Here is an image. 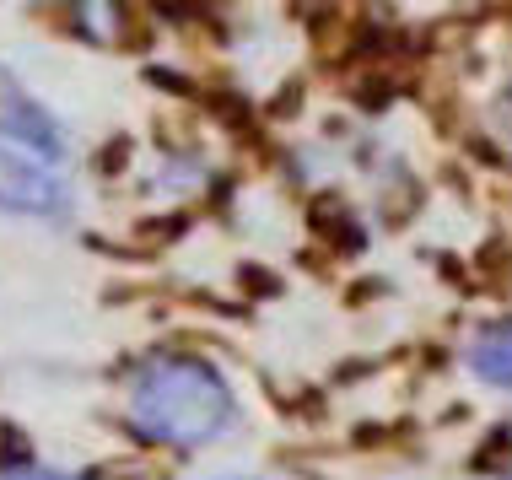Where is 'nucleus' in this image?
<instances>
[{
    "instance_id": "nucleus-1",
    "label": "nucleus",
    "mask_w": 512,
    "mask_h": 480,
    "mask_svg": "<svg viewBox=\"0 0 512 480\" xmlns=\"http://www.w3.org/2000/svg\"><path fill=\"white\" fill-rule=\"evenodd\" d=\"M238 400L205 356H157L130 383V427L162 448H205L232 432Z\"/></svg>"
},
{
    "instance_id": "nucleus-6",
    "label": "nucleus",
    "mask_w": 512,
    "mask_h": 480,
    "mask_svg": "<svg viewBox=\"0 0 512 480\" xmlns=\"http://www.w3.org/2000/svg\"><path fill=\"white\" fill-rule=\"evenodd\" d=\"M6 480H65V475H54V470H11Z\"/></svg>"
},
{
    "instance_id": "nucleus-3",
    "label": "nucleus",
    "mask_w": 512,
    "mask_h": 480,
    "mask_svg": "<svg viewBox=\"0 0 512 480\" xmlns=\"http://www.w3.org/2000/svg\"><path fill=\"white\" fill-rule=\"evenodd\" d=\"M0 141H22V146H38V152L60 157L65 152V135L60 125L44 114V103L22 87L17 76L0 65Z\"/></svg>"
},
{
    "instance_id": "nucleus-2",
    "label": "nucleus",
    "mask_w": 512,
    "mask_h": 480,
    "mask_svg": "<svg viewBox=\"0 0 512 480\" xmlns=\"http://www.w3.org/2000/svg\"><path fill=\"white\" fill-rule=\"evenodd\" d=\"M0 211L33 216V222L71 216V184L60 173V157L22 141H0Z\"/></svg>"
},
{
    "instance_id": "nucleus-4",
    "label": "nucleus",
    "mask_w": 512,
    "mask_h": 480,
    "mask_svg": "<svg viewBox=\"0 0 512 480\" xmlns=\"http://www.w3.org/2000/svg\"><path fill=\"white\" fill-rule=\"evenodd\" d=\"M469 367H475V378L496 383V389H512V319L491 324L486 335L469 346Z\"/></svg>"
},
{
    "instance_id": "nucleus-5",
    "label": "nucleus",
    "mask_w": 512,
    "mask_h": 480,
    "mask_svg": "<svg viewBox=\"0 0 512 480\" xmlns=\"http://www.w3.org/2000/svg\"><path fill=\"white\" fill-rule=\"evenodd\" d=\"M491 125H496V135H502V146H512V87L496 98V108H491Z\"/></svg>"
}]
</instances>
